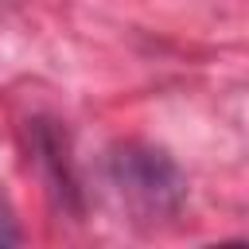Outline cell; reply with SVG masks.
I'll return each instance as SVG.
<instances>
[{"label":"cell","mask_w":249,"mask_h":249,"mask_svg":"<svg viewBox=\"0 0 249 249\" xmlns=\"http://www.w3.org/2000/svg\"><path fill=\"white\" fill-rule=\"evenodd\" d=\"M117 179L124 183L121 191H128L132 198H144L148 210H163L179 198V175L175 167L160 156V152H136L128 148L124 156H117Z\"/></svg>","instance_id":"obj_1"}]
</instances>
